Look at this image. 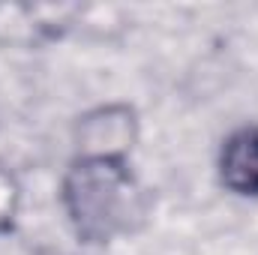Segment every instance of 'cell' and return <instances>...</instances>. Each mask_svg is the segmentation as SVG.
I'll return each instance as SVG.
<instances>
[{"instance_id": "cell-2", "label": "cell", "mask_w": 258, "mask_h": 255, "mask_svg": "<svg viewBox=\"0 0 258 255\" xmlns=\"http://www.w3.org/2000/svg\"><path fill=\"white\" fill-rule=\"evenodd\" d=\"M222 180L234 192L258 195V129L237 132L222 153Z\"/></svg>"}, {"instance_id": "cell-1", "label": "cell", "mask_w": 258, "mask_h": 255, "mask_svg": "<svg viewBox=\"0 0 258 255\" xmlns=\"http://www.w3.org/2000/svg\"><path fill=\"white\" fill-rule=\"evenodd\" d=\"M66 198L78 228L90 237H108L132 213V183L120 165L105 159L78 165L66 183Z\"/></svg>"}]
</instances>
